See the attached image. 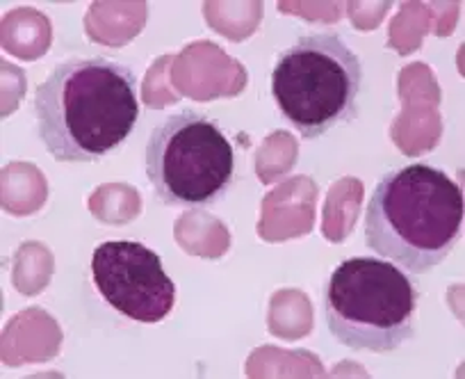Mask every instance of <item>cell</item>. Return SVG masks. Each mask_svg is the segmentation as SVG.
Masks as SVG:
<instances>
[{
	"instance_id": "6da1fadb",
	"label": "cell",
	"mask_w": 465,
	"mask_h": 379,
	"mask_svg": "<svg viewBox=\"0 0 465 379\" xmlns=\"http://www.w3.org/2000/svg\"><path fill=\"white\" fill-rule=\"evenodd\" d=\"M37 135L57 163H96L114 154L140 119L137 78L105 57H74L39 83Z\"/></svg>"
},
{
	"instance_id": "7a4b0ae2",
	"label": "cell",
	"mask_w": 465,
	"mask_h": 379,
	"mask_svg": "<svg viewBox=\"0 0 465 379\" xmlns=\"http://www.w3.org/2000/svg\"><path fill=\"white\" fill-rule=\"evenodd\" d=\"M463 231V193L442 169L409 165L379 181L365 211V243L411 274L440 265Z\"/></svg>"
},
{
	"instance_id": "3957f363",
	"label": "cell",
	"mask_w": 465,
	"mask_h": 379,
	"mask_svg": "<svg viewBox=\"0 0 465 379\" xmlns=\"http://www.w3.org/2000/svg\"><path fill=\"white\" fill-rule=\"evenodd\" d=\"M324 315L340 345L391 354L413 338L418 288L395 263L379 256L347 258L326 284Z\"/></svg>"
},
{
	"instance_id": "277c9868",
	"label": "cell",
	"mask_w": 465,
	"mask_h": 379,
	"mask_svg": "<svg viewBox=\"0 0 465 379\" xmlns=\"http://www.w3.org/2000/svg\"><path fill=\"white\" fill-rule=\"evenodd\" d=\"M363 62L338 33H312L285 48L272 71V96L281 115L306 140L354 122L363 87Z\"/></svg>"
},
{
	"instance_id": "5b68a950",
	"label": "cell",
	"mask_w": 465,
	"mask_h": 379,
	"mask_svg": "<svg viewBox=\"0 0 465 379\" xmlns=\"http://www.w3.org/2000/svg\"><path fill=\"white\" fill-rule=\"evenodd\" d=\"M144 167L160 202L199 208L228 193L235 176V151L217 122L183 110L151 131Z\"/></svg>"
},
{
	"instance_id": "8992f818",
	"label": "cell",
	"mask_w": 465,
	"mask_h": 379,
	"mask_svg": "<svg viewBox=\"0 0 465 379\" xmlns=\"http://www.w3.org/2000/svg\"><path fill=\"white\" fill-rule=\"evenodd\" d=\"M92 276L103 300L135 323L153 324L176 304V284L153 249L133 240H112L94 249Z\"/></svg>"
}]
</instances>
